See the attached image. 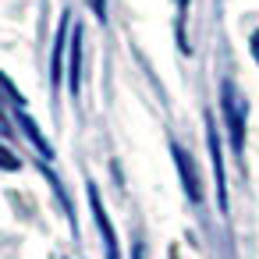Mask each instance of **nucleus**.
<instances>
[{
  "instance_id": "obj_1",
  "label": "nucleus",
  "mask_w": 259,
  "mask_h": 259,
  "mask_svg": "<svg viewBox=\"0 0 259 259\" xmlns=\"http://www.w3.org/2000/svg\"><path fill=\"white\" fill-rule=\"evenodd\" d=\"M220 114L227 124V139L231 149L241 156L245 153V121H248V100L241 96V89L234 82H220Z\"/></svg>"
},
{
  "instance_id": "obj_2",
  "label": "nucleus",
  "mask_w": 259,
  "mask_h": 259,
  "mask_svg": "<svg viewBox=\"0 0 259 259\" xmlns=\"http://www.w3.org/2000/svg\"><path fill=\"white\" fill-rule=\"evenodd\" d=\"M89 209H93V220L100 227V238H103V255L107 259H121V245H117V234H114V224L103 209V199H100V188L89 185Z\"/></svg>"
},
{
  "instance_id": "obj_3",
  "label": "nucleus",
  "mask_w": 259,
  "mask_h": 259,
  "mask_svg": "<svg viewBox=\"0 0 259 259\" xmlns=\"http://www.w3.org/2000/svg\"><path fill=\"white\" fill-rule=\"evenodd\" d=\"M170 146V156H174V163H178V170H181V188H185V195H188V202H202V181H199V167H195V160L178 146V142H167Z\"/></svg>"
},
{
  "instance_id": "obj_4",
  "label": "nucleus",
  "mask_w": 259,
  "mask_h": 259,
  "mask_svg": "<svg viewBox=\"0 0 259 259\" xmlns=\"http://www.w3.org/2000/svg\"><path fill=\"white\" fill-rule=\"evenodd\" d=\"M206 142H209V160H213V178H217V209L227 213V174H224V156H220V135L213 117H206Z\"/></svg>"
},
{
  "instance_id": "obj_5",
  "label": "nucleus",
  "mask_w": 259,
  "mask_h": 259,
  "mask_svg": "<svg viewBox=\"0 0 259 259\" xmlns=\"http://www.w3.org/2000/svg\"><path fill=\"white\" fill-rule=\"evenodd\" d=\"M68 39H71V18L64 15L61 18V29H57V39H54V54H50V82H54V89L61 85V78H64V50H68Z\"/></svg>"
},
{
  "instance_id": "obj_6",
  "label": "nucleus",
  "mask_w": 259,
  "mask_h": 259,
  "mask_svg": "<svg viewBox=\"0 0 259 259\" xmlns=\"http://www.w3.org/2000/svg\"><path fill=\"white\" fill-rule=\"evenodd\" d=\"M68 93L78 96L82 93V29H71V39H68Z\"/></svg>"
},
{
  "instance_id": "obj_7",
  "label": "nucleus",
  "mask_w": 259,
  "mask_h": 259,
  "mask_svg": "<svg viewBox=\"0 0 259 259\" xmlns=\"http://www.w3.org/2000/svg\"><path fill=\"white\" fill-rule=\"evenodd\" d=\"M18 128H22V132H25V135H29V142H32V146H36V153H39V156H43V160H50V156H54V149H50V146H47V139H43V132H39V128H36V121H32V117H29V110H25V107H22V110H18Z\"/></svg>"
},
{
  "instance_id": "obj_8",
  "label": "nucleus",
  "mask_w": 259,
  "mask_h": 259,
  "mask_svg": "<svg viewBox=\"0 0 259 259\" xmlns=\"http://www.w3.org/2000/svg\"><path fill=\"white\" fill-rule=\"evenodd\" d=\"M0 167H4V170H18V156H15V153H8V146H4V142H0Z\"/></svg>"
},
{
  "instance_id": "obj_9",
  "label": "nucleus",
  "mask_w": 259,
  "mask_h": 259,
  "mask_svg": "<svg viewBox=\"0 0 259 259\" xmlns=\"http://www.w3.org/2000/svg\"><path fill=\"white\" fill-rule=\"evenodd\" d=\"M89 8H93V15L100 22H107V0H89Z\"/></svg>"
},
{
  "instance_id": "obj_10",
  "label": "nucleus",
  "mask_w": 259,
  "mask_h": 259,
  "mask_svg": "<svg viewBox=\"0 0 259 259\" xmlns=\"http://www.w3.org/2000/svg\"><path fill=\"white\" fill-rule=\"evenodd\" d=\"M248 50H252V61L259 64V29H255V32L248 36Z\"/></svg>"
},
{
  "instance_id": "obj_11",
  "label": "nucleus",
  "mask_w": 259,
  "mask_h": 259,
  "mask_svg": "<svg viewBox=\"0 0 259 259\" xmlns=\"http://www.w3.org/2000/svg\"><path fill=\"white\" fill-rule=\"evenodd\" d=\"M174 8H178V18H185V11H188V0H174Z\"/></svg>"
},
{
  "instance_id": "obj_12",
  "label": "nucleus",
  "mask_w": 259,
  "mask_h": 259,
  "mask_svg": "<svg viewBox=\"0 0 259 259\" xmlns=\"http://www.w3.org/2000/svg\"><path fill=\"white\" fill-rule=\"evenodd\" d=\"M0 135H8V121H4V114H0Z\"/></svg>"
}]
</instances>
